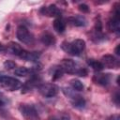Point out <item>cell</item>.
Masks as SVG:
<instances>
[{
    "label": "cell",
    "mask_w": 120,
    "mask_h": 120,
    "mask_svg": "<svg viewBox=\"0 0 120 120\" xmlns=\"http://www.w3.org/2000/svg\"><path fill=\"white\" fill-rule=\"evenodd\" d=\"M40 13L49 16V17H55V18H60L61 17V10L55 6V5H50L48 7H42L40 9Z\"/></svg>",
    "instance_id": "cell-9"
},
{
    "label": "cell",
    "mask_w": 120,
    "mask_h": 120,
    "mask_svg": "<svg viewBox=\"0 0 120 120\" xmlns=\"http://www.w3.org/2000/svg\"><path fill=\"white\" fill-rule=\"evenodd\" d=\"M70 86H71L72 90H74V91L80 92V91H82L83 90V84H82V82L81 81L77 80V79H73V80L70 81Z\"/></svg>",
    "instance_id": "cell-19"
},
{
    "label": "cell",
    "mask_w": 120,
    "mask_h": 120,
    "mask_svg": "<svg viewBox=\"0 0 120 120\" xmlns=\"http://www.w3.org/2000/svg\"><path fill=\"white\" fill-rule=\"evenodd\" d=\"M3 50V46H2V44L0 43V51H2Z\"/></svg>",
    "instance_id": "cell-27"
},
{
    "label": "cell",
    "mask_w": 120,
    "mask_h": 120,
    "mask_svg": "<svg viewBox=\"0 0 120 120\" xmlns=\"http://www.w3.org/2000/svg\"><path fill=\"white\" fill-rule=\"evenodd\" d=\"M63 73H64V71H63V69L61 68L60 66H57V67L53 68H52V79L53 80H57V79L61 78Z\"/></svg>",
    "instance_id": "cell-20"
},
{
    "label": "cell",
    "mask_w": 120,
    "mask_h": 120,
    "mask_svg": "<svg viewBox=\"0 0 120 120\" xmlns=\"http://www.w3.org/2000/svg\"><path fill=\"white\" fill-rule=\"evenodd\" d=\"M62 49L67 52L68 53L78 56L82 53V52L85 49V41L82 39H75L71 42H63Z\"/></svg>",
    "instance_id": "cell-2"
},
{
    "label": "cell",
    "mask_w": 120,
    "mask_h": 120,
    "mask_svg": "<svg viewBox=\"0 0 120 120\" xmlns=\"http://www.w3.org/2000/svg\"><path fill=\"white\" fill-rule=\"evenodd\" d=\"M40 39H41V42H42L43 44H45L46 46H52V45H53V44L55 43V38H54V37H53L51 33H48V32L44 33V34L41 36Z\"/></svg>",
    "instance_id": "cell-15"
},
{
    "label": "cell",
    "mask_w": 120,
    "mask_h": 120,
    "mask_svg": "<svg viewBox=\"0 0 120 120\" xmlns=\"http://www.w3.org/2000/svg\"><path fill=\"white\" fill-rule=\"evenodd\" d=\"M0 85L8 91H15L22 87V82L10 76L0 75Z\"/></svg>",
    "instance_id": "cell-3"
},
{
    "label": "cell",
    "mask_w": 120,
    "mask_h": 120,
    "mask_svg": "<svg viewBox=\"0 0 120 120\" xmlns=\"http://www.w3.org/2000/svg\"><path fill=\"white\" fill-rule=\"evenodd\" d=\"M119 47H120V45H117V47H116V49H115V53H116L117 55L120 54V52H119Z\"/></svg>",
    "instance_id": "cell-26"
},
{
    "label": "cell",
    "mask_w": 120,
    "mask_h": 120,
    "mask_svg": "<svg viewBox=\"0 0 120 120\" xmlns=\"http://www.w3.org/2000/svg\"><path fill=\"white\" fill-rule=\"evenodd\" d=\"M61 68L63 69L64 73H68V74H75L78 76H85L87 74V70L80 66L77 62L71 60V59H64L60 65Z\"/></svg>",
    "instance_id": "cell-1"
},
{
    "label": "cell",
    "mask_w": 120,
    "mask_h": 120,
    "mask_svg": "<svg viewBox=\"0 0 120 120\" xmlns=\"http://www.w3.org/2000/svg\"><path fill=\"white\" fill-rule=\"evenodd\" d=\"M79 8H80V10H82V12H88V11H89V8H88V7H87L85 4L80 5V6H79Z\"/></svg>",
    "instance_id": "cell-24"
},
{
    "label": "cell",
    "mask_w": 120,
    "mask_h": 120,
    "mask_svg": "<svg viewBox=\"0 0 120 120\" xmlns=\"http://www.w3.org/2000/svg\"><path fill=\"white\" fill-rule=\"evenodd\" d=\"M40 53L38 52H28L25 50H22L21 52V53L19 54V57L26 60V61H31V62H35L39 58Z\"/></svg>",
    "instance_id": "cell-11"
},
{
    "label": "cell",
    "mask_w": 120,
    "mask_h": 120,
    "mask_svg": "<svg viewBox=\"0 0 120 120\" xmlns=\"http://www.w3.org/2000/svg\"><path fill=\"white\" fill-rule=\"evenodd\" d=\"M63 92L64 94L66 95L67 98H68L69 101L71 102L72 106L75 107V108H79V109H82L84 107L85 105V101L83 99V98L82 96H80L79 94L76 93V91L72 90V89H69V88H64L63 89Z\"/></svg>",
    "instance_id": "cell-4"
},
{
    "label": "cell",
    "mask_w": 120,
    "mask_h": 120,
    "mask_svg": "<svg viewBox=\"0 0 120 120\" xmlns=\"http://www.w3.org/2000/svg\"><path fill=\"white\" fill-rule=\"evenodd\" d=\"M108 29L111 32L116 33L118 34L120 31V12H119V8H115L112 15L111 17V19L108 21Z\"/></svg>",
    "instance_id": "cell-7"
},
{
    "label": "cell",
    "mask_w": 120,
    "mask_h": 120,
    "mask_svg": "<svg viewBox=\"0 0 120 120\" xmlns=\"http://www.w3.org/2000/svg\"><path fill=\"white\" fill-rule=\"evenodd\" d=\"M19 111L21 112L22 115L28 120H37L38 118V111L36 107L32 104H21L19 106Z\"/></svg>",
    "instance_id": "cell-6"
},
{
    "label": "cell",
    "mask_w": 120,
    "mask_h": 120,
    "mask_svg": "<svg viewBox=\"0 0 120 120\" xmlns=\"http://www.w3.org/2000/svg\"><path fill=\"white\" fill-rule=\"evenodd\" d=\"M53 28L59 34L64 33V31L66 29V22H65V20L62 19L61 17L60 18H56L54 20V22H53Z\"/></svg>",
    "instance_id": "cell-14"
},
{
    "label": "cell",
    "mask_w": 120,
    "mask_h": 120,
    "mask_svg": "<svg viewBox=\"0 0 120 120\" xmlns=\"http://www.w3.org/2000/svg\"><path fill=\"white\" fill-rule=\"evenodd\" d=\"M8 50L9 51V52H11L12 54L14 55H17L19 56V54L21 53V52L23 50L18 43H15V42H11L9 43V45L8 46Z\"/></svg>",
    "instance_id": "cell-16"
},
{
    "label": "cell",
    "mask_w": 120,
    "mask_h": 120,
    "mask_svg": "<svg viewBox=\"0 0 120 120\" xmlns=\"http://www.w3.org/2000/svg\"><path fill=\"white\" fill-rule=\"evenodd\" d=\"M51 120H69V117L65 113H59L51 118Z\"/></svg>",
    "instance_id": "cell-21"
},
{
    "label": "cell",
    "mask_w": 120,
    "mask_h": 120,
    "mask_svg": "<svg viewBox=\"0 0 120 120\" xmlns=\"http://www.w3.org/2000/svg\"><path fill=\"white\" fill-rule=\"evenodd\" d=\"M14 73L15 75L17 76H20V77H26V76H30L32 74V70L27 68H18L14 70Z\"/></svg>",
    "instance_id": "cell-18"
},
{
    "label": "cell",
    "mask_w": 120,
    "mask_h": 120,
    "mask_svg": "<svg viewBox=\"0 0 120 120\" xmlns=\"http://www.w3.org/2000/svg\"><path fill=\"white\" fill-rule=\"evenodd\" d=\"M4 66H5V68H6L7 69L15 68V67H16L15 63H14V62H12V61H6V62L4 63Z\"/></svg>",
    "instance_id": "cell-22"
},
{
    "label": "cell",
    "mask_w": 120,
    "mask_h": 120,
    "mask_svg": "<svg viewBox=\"0 0 120 120\" xmlns=\"http://www.w3.org/2000/svg\"><path fill=\"white\" fill-rule=\"evenodd\" d=\"M68 22L71 24V25H74V26H84L86 24V20L84 17L82 16H80V15H76V16H72V17H69L68 19Z\"/></svg>",
    "instance_id": "cell-13"
},
{
    "label": "cell",
    "mask_w": 120,
    "mask_h": 120,
    "mask_svg": "<svg viewBox=\"0 0 120 120\" xmlns=\"http://www.w3.org/2000/svg\"><path fill=\"white\" fill-rule=\"evenodd\" d=\"M16 36H17V38L21 42H22L26 45H32L35 41V38H34L33 34L23 25H21L17 28Z\"/></svg>",
    "instance_id": "cell-5"
},
{
    "label": "cell",
    "mask_w": 120,
    "mask_h": 120,
    "mask_svg": "<svg viewBox=\"0 0 120 120\" xmlns=\"http://www.w3.org/2000/svg\"><path fill=\"white\" fill-rule=\"evenodd\" d=\"M94 81L98 84L107 86L111 82V75L106 73H98L97 75L94 76Z\"/></svg>",
    "instance_id": "cell-12"
},
{
    "label": "cell",
    "mask_w": 120,
    "mask_h": 120,
    "mask_svg": "<svg viewBox=\"0 0 120 120\" xmlns=\"http://www.w3.org/2000/svg\"><path fill=\"white\" fill-rule=\"evenodd\" d=\"M38 90L44 98H52L58 93V87L54 83H41L38 86Z\"/></svg>",
    "instance_id": "cell-8"
},
{
    "label": "cell",
    "mask_w": 120,
    "mask_h": 120,
    "mask_svg": "<svg viewBox=\"0 0 120 120\" xmlns=\"http://www.w3.org/2000/svg\"><path fill=\"white\" fill-rule=\"evenodd\" d=\"M103 65L104 68H117L119 67V61L112 55L110 54H106L101 58L100 61Z\"/></svg>",
    "instance_id": "cell-10"
},
{
    "label": "cell",
    "mask_w": 120,
    "mask_h": 120,
    "mask_svg": "<svg viewBox=\"0 0 120 120\" xmlns=\"http://www.w3.org/2000/svg\"><path fill=\"white\" fill-rule=\"evenodd\" d=\"M7 102H8L7 98L5 97V95H4L2 92H0V107L5 106V105L7 104Z\"/></svg>",
    "instance_id": "cell-23"
},
{
    "label": "cell",
    "mask_w": 120,
    "mask_h": 120,
    "mask_svg": "<svg viewBox=\"0 0 120 120\" xmlns=\"http://www.w3.org/2000/svg\"><path fill=\"white\" fill-rule=\"evenodd\" d=\"M87 64L89 67H91L95 71H100L104 68L102 63L100 61H98V60H95V59H89L87 61Z\"/></svg>",
    "instance_id": "cell-17"
},
{
    "label": "cell",
    "mask_w": 120,
    "mask_h": 120,
    "mask_svg": "<svg viewBox=\"0 0 120 120\" xmlns=\"http://www.w3.org/2000/svg\"><path fill=\"white\" fill-rule=\"evenodd\" d=\"M107 120H120V118H119L118 115H112V116L109 117Z\"/></svg>",
    "instance_id": "cell-25"
}]
</instances>
